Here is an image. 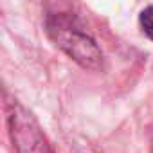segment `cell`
<instances>
[{
	"label": "cell",
	"mask_w": 153,
	"mask_h": 153,
	"mask_svg": "<svg viewBox=\"0 0 153 153\" xmlns=\"http://www.w3.org/2000/svg\"><path fill=\"white\" fill-rule=\"evenodd\" d=\"M47 33L51 40L68 54L83 68L99 70L103 67V52L97 47L96 40L87 34L81 25L70 15H52L47 18Z\"/></svg>",
	"instance_id": "6da1fadb"
},
{
	"label": "cell",
	"mask_w": 153,
	"mask_h": 153,
	"mask_svg": "<svg viewBox=\"0 0 153 153\" xmlns=\"http://www.w3.org/2000/svg\"><path fill=\"white\" fill-rule=\"evenodd\" d=\"M9 135L16 153H54L34 115L18 103H13L7 115Z\"/></svg>",
	"instance_id": "7a4b0ae2"
},
{
	"label": "cell",
	"mask_w": 153,
	"mask_h": 153,
	"mask_svg": "<svg viewBox=\"0 0 153 153\" xmlns=\"http://www.w3.org/2000/svg\"><path fill=\"white\" fill-rule=\"evenodd\" d=\"M139 22H140V27H142L144 34H146L149 40H153V6L146 7V9L140 13Z\"/></svg>",
	"instance_id": "3957f363"
}]
</instances>
